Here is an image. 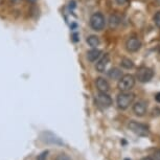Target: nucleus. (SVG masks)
<instances>
[{
  "label": "nucleus",
  "mask_w": 160,
  "mask_h": 160,
  "mask_svg": "<svg viewBox=\"0 0 160 160\" xmlns=\"http://www.w3.org/2000/svg\"><path fill=\"white\" fill-rule=\"evenodd\" d=\"M101 53H102V50L98 49V48H92L91 50H89L88 52H87V59L91 62H94L96 61V59L99 58Z\"/></svg>",
  "instance_id": "nucleus-12"
},
{
  "label": "nucleus",
  "mask_w": 160,
  "mask_h": 160,
  "mask_svg": "<svg viewBox=\"0 0 160 160\" xmlns=\"http://www.w3.org/2000/svg\"><path fill=\"white\" fill-rule=\"evenodd\" d=\"M134 85H135V78L132 74H125L122 75V78H119L117 87H118L120 91L126 92V91H130L134 87Z\"/></svg>",
  "instance_id": "nucleus-3"
},
{
  "label": "nucleus",
  "mask_w": 160,
  "mask_h": 160,
  "mask_svg": "<svg viewBox=\"0 0 160 160\" xmlns=\"http://www.w3.org/2000/svg\"><path fill=\"white\" fill-rule=\"evenodd\" d=\"M106 19L105 16L102 13H94L90 17V26L93 31L101 32L105 28Z\"/></svg>",
  "instance_id": "nucleus-4"
},
{
  "label": "nucleus",
  "mask_w": 160,
  "mask_h": 160,
  "mask_svg": "<svg viewBox=\"0 0 160 160\" xmlns=\"http://www.w3.org/2000/svg\"><path fill=\"white\" fill-rule=\"evenodd\" d=\"M41 139L46 143L58 144V146H62L63 144V141L59 137H57L55 134H52L51 132H43L41 134Z\"/></svg>",
  "instance_id": "nucleus-7"
},
{
  "label": "nucleus",
  "mask_w": 160,
  "mask_h": 160,
  "mask_svg": "<svg viewBox=\"0 0 160 160\" xmlns=\"http://www.w3.org/2000/svg\"><path fill=\"white\" fill-rule=\"evenodd\" d=\"M56 160H72V159L70 158V156L67 155V154L62 153V154H60V155L57 156Z\"/></svg>",
  "instance_id": "nucleus-18"
},
{
  "label": "nucleus",
  "mask_w": 160,
  "mask_h": 160,
  "mask_svg": "<svg viewBox=\"0 0 160 160\" xmlns=\"http://www.w3.org/2000/svg\"><path fill=\"white\" fill-rule=\"evenodd\" d=\"M120 64H122V67L126 69H131L134 67V63H133L132 60H130L128 58H123L122 60V63H120Z\"/></svg>",
  "instance_id": "nucleus-16"
},
{
  "label": "nucleus",
  "mask_w": 160,
  "mask_h": 160,
  "mask_svg": "<svg viewBox=\"0 0 160 160\" xmlns=\"http://www.w3.org/2000/svg\"><path fill=\"white\" fill-rule=\"evenodd\" d=\"M123 160H131V159H130V158H125Z\"/></svg>",
  "instance_id": "nucleus-25"
},
{
  "label": "nucleus",
  "mask_w": 160,
  "mask_h": 160,
  "mask_svg": "<svg viewBox=\"0 0 160 160\" xmlns=\"http://www.w3.org/2000/svg\"><path fill=\"white\" fill-rule=\"evenodd\" d=\"M108 75H109V78H113V80H119L122 78V70L117 67H113L108 71Z\"/></svg>",
  "instance_id": "nucleus-13"
},
{
  "label": "nucleus",
  "mask_w": 160,
  "mask_h": 160,
  "mask_svg": "<svg viewBox=\"0 0 160 160\" xmlns=\"http://www.w3.org/2000/svg\"><path fill=\"white\" fill-rule=\"evenodd\" d=\"M96 102L98 104V106H101L104 109H107L109 108L111 105H112V98H110L107 93L105 92H99L98 95H96Z\"/></svg>",
  "instance_id": "nucleus-6"
},
{
  "label": "nucleus",
  "mask_w": 160,
  "mask_h": 160,
  "mask_svg": "<svg viewBox=\"0 0 160 160\" xmlns=\"http://www.w3.org/2000/svg\"><path fill=\"white\" fill-rule=\"evenodd\" d=\"M153 160H160V149L156 150L153 154Z\"/></svg>",
  "instance_id": "nucleus-20"
},
{
  "label": "nucleus",
  "mask_w": 160,
  "mask_h": 160,
  "mask_svg": "<svg viewBox=\"0 0 160 160\" xmlns=\"http://www.w3.org/2000/svg\"><path fill=\"white\" fill-rule=\"evenodd\" d=\"M48 151L46 150V151H43L42 153H40L38 155V157H37V160H46V158H47V156H48Z\"/></svg>",
  "instance_id": "nucleus-17"
},
{
  "label": "nucleus",
  "mask_w": 160,
  "mask_h": 160,
  "mask_svg": "<svg viewBox=\"0 0 160 160\" xmlns=\"http://www.w3.org/2000/svg\"><path fill=\"white\" fill-rule=\"evenodd\" d=\"M87 43H88L92 48H96L99 45V43H101V41H99V38L98 37V36L91 35L87 38Z\"/></svg>",
  "instance_id": "nucleus-15"
},
{
  "label": "nucleus",
  "mask_w": 160,
  "mask_h": 160,
  "mask_svg": "<svg viewBox=\"0 0 160 160\" xmlns=\"http://www.w3.org/2000/svg\"><path fill=\"white\" fill-rule=\"evenodd\" d=\"M140 47H141V42L138 38L131 37L126 42V48L130 52H136V51L140 49Z\"/></svg>",
  "instance_id": "nucleus-8"
},
{
  "label": "nucleus",
  "mask_w": 160,
  "mask_h": 160,
  "mask_svg": "<svg viewBox=\"0 0 160 160\" xmlns=\"http://www.w3.org/2000/svg\"><path fill=\"white\" fill-rule=\"evenodd\" d=\"M95 84H96V88H98V90L99 92L107 93L110 90L109 83H108V81L105 80L104 78H98L95 81Z\"/></svg>",
  "instance_id": "nucleus-11"
},
{
  "label": "nucleus",
  "mask_w": 160,
  "mask_h": 160,
  "mask_svg": "<svg viewBox=\"0 0 160 160\" xmlns=\"http://www.w3.org/2000/svg\"><path fill=\"white\" fill-rule=\"evenodd\" d=\"M133 112L137 116H143L147 113V104L144 102H137L133 105Z\"/></svg>",
  "instance_id": "nucleus-10"
},
{
  "label": "nucleus",
  "mask_w": 160,
  "mask_h": 160,
  "mask_svg": "<svg viewBox=\"0 0 160 160\" xmlns=\"http://www.w3.org/2000/svg\"><path fill=\"white\" fill-rule=\"evenodd\" d=\"M128 1H129V0H115V2L118 5H123L125 3H127Z\"/></svg>",
  "instance_id": "nucleus-21"
},
{
  "label": "nucleus",
  "mask_w": 160,
  "mask_h": 160,
  "mask_svg": "<svg viewBox=\"0 0 160 160\" xmlns=\"http://www.w3.org/2000/svg\"><path fill=\"white\" fill-rule=\"evenodd\" d=\"M109 62H110V56L108 55V53H105V55L98 60V62L96 63V65H95L96 71L105 72L106 67H107V65L109 64Z\"/></svg>",
  "instance_id": "nucleus-9"
},
{
  "label": "nucleus",
  "mask_w": 160,
  "mask_h": 160,
  "mask_svg": "<svg viewBox=\"0 0 160 160\" xmlns=\"http://www.w3.org/2000/svg\"><path fill=\"white\" fill-rule=\"evenodd\" d=\"M154 22H155L157 28H160V12H157L155 14V16H154Z\"/></svg>",
  "instance_id": "nucleus-19"
},
{
  "label": "nucleus",
  "mask_w": 160,
  "mask_h": 160,
  "mask_svg": "<svg viewBox=\"0 0 160 160\" xmlns=\"http://www.w3.org/2000/svg\"><path fill=\"white\" fill-rule=\"evenodd\" d=\"M128 128L130 131H132L134 134H136L137 136L139 137H146L149 135V127L144 123H141V122H137L135 120H131L129 123H128Z\"/></svg>",
  "instance_id": "nucleus-2"
},
{
  "label": "nucleus",
  "mask_w": 160,
  "mask_h": 160,
  "mask_svg": "<svg viewBox=\"0 0 160 160\" xmlns=\"http://www.w3.org/2000/svg\"><path fill=\"white\" fill-rule=\"evenodd\" d=\"M155 99H156V101L158 102H160V92H158V93H157V94L155 95Z\"/></svg>",
  "instance_id": "nucleus-22"
},
{
  "label": "nucleus",
  "mask_w": 160,
  "mask_h": 160,
  "mask_svg": "<svg viewBox=\"0 0 160 160\" xmlns=\"http://www.w3.org/2000/svg\"><path fill=\"white\" fill-rule=\"evenodd\" d=\"M119 23H120V18H119L118 15H116V14L111 15L110 18H109V25H110V28H116L117 26L119 25Z\"/></svg>",
  "instance_id": "nucleus-14"
},
{
  "label": "nucleus",
  "mask_w": 160,
  "mask_h": 160,
  "mask_svg": "<svg viewBox=\"0 0 160 160\" xmlns=\"http://www.w3.org/2000/svg\"><path fill=\"white\" fill-rule=\"evenodd\" d=\"M156 1H157V2H158V3L160 4V0H156Z\"/></svg>",
  "instance_id": "nucleus-26"
},
{
  "label": "nucleus",
  "mask_w": 160,
  "mask_h": 160,
  "mask_svg": "<svg viewBox=\"0 0 160 160\" xmlns=\"http://www.w3.org/2000/svg\"><path fill=\"white\" fill-rule=\"evenodd\" d=\"M140 160H153V158H151V157H143Z\"/></svg>",
  "instance_id": "nucleus-23"
},
{
  "label": "nucleus",
  "mask_w": 160,
  "mask_h": 160,
  "mask_svg": "<svg viewBox=\"0 0 160 160\" xmlns=\"http://www.w3.org/2000/svg\"><path fill=\"white\" fill-rule=\"evenodd\" d=\"M135 99V94L130 91H126V92H120L118 95H117L116 98V102L117 106H118L119 109L122 110H126L130 107V105L134 102Z\"/></svg>",
  "instance_id": "nucleus-1"
},
{
  "label": "nucleus",
  "mask_w": 160,
  "mask_h": 160,
  "mask_svg": "<svg viewBox=\"0 0 160 160\" xmlns=\"http://www.w3.org/2000/svg\"><path fill=\"white\" fill-rule=\"evenodd\" d=\"M28 1H29V2H32V3H34V2H36L37 0H28Z\"/></svg>",
  "instance_id": "nucleus-24"
},
{
  "label": "nucleus",
  "mask_w": 160,
  "mask_h": 160,
  "mask_svg": "<svg viewBox=\"0 0 160 160\" xmlns=\"http://www.w3.org/2000/svg\"><path fill=\"white\" fill-rule=\"evenodd\" d=\"M153 77H154L153 69H151L149 67H146V66H142V67L138 68V70L136 72L137 80L141 83L150 82V81L153 78Z\"/></svg>",
  "instance_id": "nucleus-5"
}]
</instances>
